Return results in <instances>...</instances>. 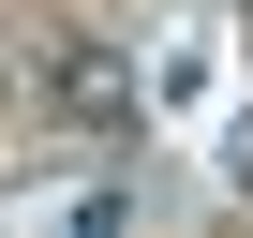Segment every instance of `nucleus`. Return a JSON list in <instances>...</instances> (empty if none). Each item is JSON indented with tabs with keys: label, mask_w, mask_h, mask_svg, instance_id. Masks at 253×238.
Segmentation results:
<instances>
[{
	"label": "nucleus",
	"mask_w": 253,
	"mask_h": 238,
	"mask_svg": "<svg viewBox=\"0 0 253 238\" xmlns=\"http://www.w3.org/2000/svg\"><path fill=\"white\" fill-rule=\"evenodd\" d=\"M30 75H45V104L75 119V134H134V104H149V89H134V60H119V45H45Z\"/></svg>",
	"instance_id": "f257e3e1"
},
{
	"label": "nucleus",
	"mask_w": 253,
	"mask_h": 238,
	"mask_svg": "<svg viewBox=\"0 0 253 238\" xmlns=\"http://www.w3.org/2000/svg\"><path fill=\"white\" fill-rule=\"evenodd\" d=\"M223 179H238V194H253V119H238V134H223Z\"/></svg>",
	"instance_id": "f03ea898"
}]
</instances>
